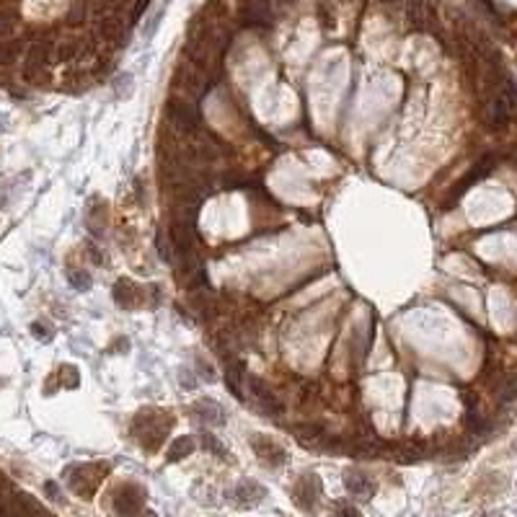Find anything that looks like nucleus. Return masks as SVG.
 <instances>
[{
	"label": "nucleus",
	"mask_w": 517,
	"mask_h": 517,
	"mask_svg": "<svg viewBox=\"0 0 517 517\" xmlns=\"http://www.w3.org/2000/svg\"><path fill=\"white\" fill-rule=\"evenodd\" d=\"M212 83H215V76L192 63H182L176 67V76H173V86L182 88L186 94L184 98H192V101L205 96L207 91L212 88Z\"/></svg>",
	"instance_id": "1"
},
{
	"label": "nucleus",
	"mask_w": 517,
	"mask_h": 517,
	"mask_svg": "<svg viewBox=\"0 0 517 517\" xmlns=\"http://www.w3.org/2000/svg\"><path fill=\"white\" fill-rule=\"evenodd\" d=\"M166 114L171 119V124L179 132H194L199 127V111L194 107L189 98L182 96H171L166 101Z\"/></svg>",
	"instance_id": "2"
},
{
	"label": "nucleus",
	"mask_w": 517,
	"mask_h": 517,
	"mask_svg": "<svg viewBox=\"0 0 517 517\" xmlns=\"http://www.w3.org/2000/svg\"><path fill=\"white\" fill-rule=\"evenodd\" d=\"M274 21V11H272L270 0H246L241 8V23L251 26V29H270Z\"/></svg>",
	"instance_id": "3"
},
{
	"label": "nucleus",
	"mask_w": 517,
	"mask_h": 517,
	"mask_svg": "<svg viewBox=\"0 0 517 517\" xmlns=\"http://www.w3.org/2000/svg\"><path fill=\"white\" fill-rule=\"evenodd\" d=\"M142 502H145V494H142L140 486L127 484V486H122L117 494H114L111 507H114L117 517H135L142 509Z\"/></svg>",
	"instance_id": "4"
},
{
	"label": "nucleus",
	"mask_w": 517,
	"mask_h": 517,
	"mask_svg": "<svg viewBox=\"0 0 517 517\" xmlns=\"http://www.w3.org/2000/svg\"><path fill=\"white\" fill-rule=\"evenodd\" d=\"M406 21L414 32H432L434 34V13L427 0H406Z\"/></svg>",
	"instance_id": "5"
},
{
	"label": "nucleus",
	"mask_w": 517,
	"mask_h": 517,
	"mask_svg": "<svg viewBox=\"0 0 517 517\" xmlns=\"http://www.w3.org/2000/svg\"><path fill=\"white\" fill-rule=\"evenodd\" d=\"M243 380H246V386H248V393L258 401V406H261V409L270 411V414H282V404L277 401V396L272 393L267 383H261V380H258V377H254V375H246Z\"/></svg>",
	"instance_id": "6"
},
{
	"label": "nucleus",
	"mask_w": 517,
	"mask_h": 517,
	"mask_svg": "<svg viewBox=\"0 0 517 517\" xmlns=\"http://www.w3.org/2000/svg\"><path fill=\"white\" fill-rule=\"evenodd\" d=\"M344 486L346 492L352 496H357V499H370V496L375 494V484L362 471H349L344 476Z\"/></svg>",
	"instance_id": "7"
},
{
	"label": "nucleus",
	"mask_w": 517,
	"mask_h": 517,
	"mask_svg": "<svg viewBox=\"0 0 517 517\" xmlns=\"http://www.w3.org/2000/svg\"><path fill=\"white\" fill-rule=\"evenodd\" d=\"M264 496H267V489L261 484H256V481H243V484H238L236 489H233V499H236L241 507L258 505Z\"/></svg>",
	"instance_id": "8"
},
{
	"label": "nucleus",
	"mask_w": 517,
	"mask_h": 517,
	"mask_svg": "<svg viewBox=\"0 0 517 517\" xmlns=\"http://www.w3.org/2000/svg\"><path fill=\"white\" fill-rule=\"evenodd\" d=\"M26 52V44L23 39L8 36V39H0V67H11L21 60V54Z\"/></svg>",
	"instance_id": "9"
},
{
	"label": "nucleus",
	"mask_w": 517,
	"mask_h": 517,
	"mask_svg": "<svg viewBox=\"0 0 517 517\" xmlns=\"http://www.w3.org/2000/svg\"><path fill=\"white\" fill-rule=\"evenodd\" d=\"M254 450H256V455L261 458V461H267V463H272V465H282L285 463V458H287L280 445L264 440V437H258V434L254 437Z\"/></svg>",
	"instance_id": "10"
},
{
	"label": "nucleus",
	"mask_w": 517,
	"mask_h": 517,
	"mask_svg": "<svg viewBox=\"0 0 517 517\" xmlns=\"http://www.w3.org/2000/svg\"><path fill=\"white\" fill-rule=\"evenodd\" d=\"M494 163H496V161H494V155H484V158H481V161H478V163H476V166H474V168H471V173L465 176V179H463V184L458 186V192L452 194V197L458 199V197L463 194V189H465V186H471V184H476V182H481V179H486V176L492 173V168H494Z\"/></svg>",
	"instance_id": "11"
},
{
	"label": "nucleus",
	"mask_w": 517,
	"mask_h": 517,
	"mask_svg": "<svg viewBox=\"0 0 517 517\" xmlns=\"http://www.w3.org/2000/svg\"><path fill=\"white\" fill-rule=\"evenodd\" d=\"M142 290L140 287H135L129 280H119L117 287H114V300L119 302V305H124V308H135V305H140V298Z\"/></svg>",
	"instance_id": "12"
},
{
	"label": "nucleus",
	"mask_w": 517,
	"mask_h": 517,
	"mask_svg": "<svg viewBox=\"0 0 517 517\" xmlns=\"http://www.w3.org/2000/svg\"><path fill=\"white\" fill-rule=\"evenodd\" d=\"M246 377V367H243V362H238V360H230L228 357L226 362V386L236 393L238 399H241V380Z\"/></svg>",
	"instance_id": "13"
},
{
	"label": "nucleus",
	"mask_w": 517,
	"mask_h": 517,
	"mask_svg": "<svg viewBox=\"0 0 517 517\" xmlns=\"http://www.w3.org/2000/svg\"><path fill=\"white\" fill-rule=\"evenodd\" d=\"M194 417L197 419L207 421V424H223V409L217 406V404H212V401H199V404H194Z\"/></svg>",
	"instance_id": "14"
},
{
	"label": "nucleus",
	"mask_w": 517,
	"mask_h": 517,
	"mask_svg": "<svg viewBox=\"0 0 517 517\" xmlns=\"http://www.w3.org/2000/svg\"><path fill=\"white\" fill-rule=\"evenodd\" d=\"M298 434H300V440L305 442V445H318L321 440H329L326 430L318 427V424H305V427L298 430Z\"/></svg>",
	"instance_id": "15"
},
{
	"label": "nucleus",
	"mask_w": 517,
	"mask_h": 517,
	"mask_svg": "<svg viewBox=\"0 0 517 517\" xmlns=\"http://www.w3.org/2000/svg\"><path fill=\"white\" fill-rule=\"evenodd\" d=\"M192 450H194V442L189 440V437H179V440H173V445L168 448V461H182V458H186Z\"/></svg>",
	"instance_id": "16"
},
{
	"label": "nucleus",
	"mask_w": 517,
	"mask_h": 517,
	"mask_svg": "<svg viewBox=\"0 0 517 517\" xmlns=\"http://www.w3.org/2000/svg\"><path fill=\"white\" fill-rule=\"evenodd\" d=\"M465 424H468V430H474L476 434H486V432L492 430V424H489V421H486L484 417H478V414H474V411H471V414L465 417Z\"/></svg>",
	"instance_id": "17"
},
{
	"label": "nucleus",
	"mask_w": 517,
	"mask_h": 517,
	"mask_svg": "<svg viewBox=\"0 0 517 517\" xmlns=\"http://www.w3.org/2000/svg\"><path fill=\"white\" fill-rule=\"evenodd\" d=\"M13 29H16V16L11 11H0V36L8 39L13 34Z\"/></svg>",
	"instance_id": "18"
},
{
	"label": "nucleus",
	"mask_w": 517,
	"mask_h": 517,
	"mask_svg": "<svg viewBox=\"0 0 517 517\" xmlns=\"http://www.w3.org/2000/svg\"><path fill=\"white\" fill-rule=\"evenodd\" d=\"M86 3H73V8H70V13H67V23H83L86 21Z\"/></svg>",
	"instance_id": "19"
},
{
	"label": "nucleus",
	"mask_w": 517,
	"mask_h": 517,
	"mask_svg": "<svg viewBox=\"0 0 517 517\" xmlns=\"http://www.w3.org/2000/svg\"><path fill=\"white\" fill-rule=\"evenodd\" d=\"M202 445H205V450H212L215 455H226V448L217 442V437H212V434H202Z\"/></svg>",
	"instance_id": "20"
},
{
	"label": "nucleus",
	"mask_w": 517,
	"mask_h": 517,
	"mask_svg": "<svg viewBox=\"0 0 517 517\" xmlns=\"http://www.w3.org/2000/svg\"><path fill=\"white\" fill-rule=\"evenodd\" d=\"M70 285L78 287V290H88V287H91V280L86 277V272H70Z\"/></svg>",
	"instance_id": "21"
},
{
	"label": "nucleus",
	"mask_w": 517,
	"mask_h": 517,
	"mask_svg": "<svg viewBox=\"0 0 517 517\" xmlns=\"http://www.w3.org/2000/svg\"><path fill=\"white\" fill-rule=\"evenodd\" d=\"M336 517H362L360 509L352 507L349 502H336Z\"/></svg>",
	"instance_id": "22"
},
{
	"label": "nucleus",
	"mask_w": 517,
	"mask_h": 517,
	"mask_svg": "<svg viewBox=\"0 0 517 517\" xmlns=\"http://www.w3.org/2000/svg\"><path fill=\"white\" fill-rule=\"evenodd\" d=\"M155 243H158V251H161V256H163V258H168V261H171V258H173L171 241H163V233H158V238H155Z\"/></svg>",
	"instance_id": "23"
},
{
	"label": "nucleus",
	"mask_w": 517,
	"mask_h": 517,
	"mask_svg": "<svg viewBox=\"0 0 517 517\" xmlns=\"http://www.w3.org/2000/svg\"><path fill=\"white\" fill-rule=\"evenodd\" d=\"M142 517H158V515H155V512H145Z\"/></svg>",
	"instance_id": "24"
}]
</instances>
